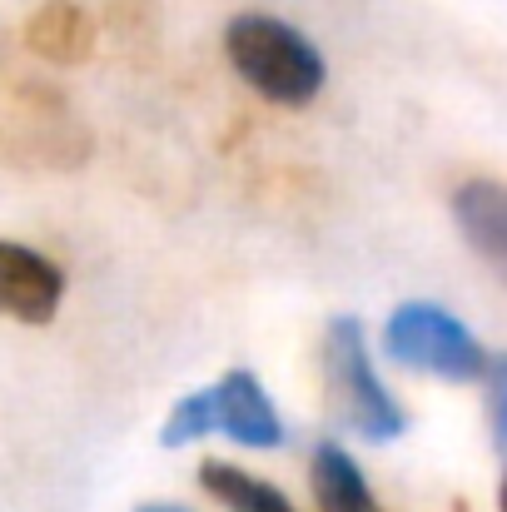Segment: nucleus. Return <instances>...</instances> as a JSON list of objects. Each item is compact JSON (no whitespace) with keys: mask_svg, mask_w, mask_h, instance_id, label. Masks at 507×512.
Instances as JSON below:
<instances>
[{"mask_svg":"<svg viewBox=\"0 0 507 512\" xmlns=\"http://www.w3.org/2000/svg\"><path fill=\"white\" fill-rule=\"evenodd\" d=\"M204 433H214V408H209V388L204 393H189V398H179L174 403V413H169L165 423V448H184V443H194V438H204Z\"/></svg>","mask_w":507,"mask_h":512,"instance_id":"9d476101","label":"nucleus"},{"mask_svg":"<svg viewBox=\"0 0 507 512\" xmlns=\"http://www.w3.org/2000/svg\"><path fill=\"white\" fill-rule=\"evenodd\" d=\"M229 65L274 105H309L324 90V55L309 35H299L289 20L274 15H239L224 30Z\"/></svg>","mask_w":507,"mask_h":512,"instance_id":"f257e3e1","label":"nucleus"},{"mask_svg":"<svg viewBox=\"0 0 507 512\" xmlns=\"http://www.w3.org/2000/svg\"><path fill=\"white\" fill-rule=\"evenodd\" d=\"M309 478H314V503H319V512H383L378 498H373V488H368V478H363V468L338 443H319L314 448Z\"/></svg>","mask_w":507,"mask_h":512,"instance_id":"6e6552de","label":"nucleus"},{"mask_svg":"<svg viewBox=\"0 0 507 512\" xmlns=\"http://www.w3.org/2000/svg\"><path fill=\"white\" fill-rule=\"evenodd\" d=\"M453 219L473 254L507 284V184L498 179H468L453 194Z\"/></svg>","mask_w":507,"mask_h":512,"instance_id":"423d86ee","label":"nucleus"},{"mask_svg":"<svg viewBox=\"0 0 507 512\" xmlns=\"http://www.w3.org/2000/svg\"><path fill=\"white\" fill-rule=\"evenodd\" d=\"M25 45H30L35 55L55 60V65H80V60L95 50V25H90V15H85L80 5L50 0V5H40V10L30 15Z\"/></svg>","mask_w":507,"mask_h":512,"instance_id":"0eeeda50","label":"nucleus"},{"mask_svg":"<svg viewBox=\"0 0 507 512\" xmlns=\"http://www.w3.org/2000/svg\"><path fill=\"white\" fill-rule=\"evenodd\" d=\"M488 373H493V403H488V413H493V438L507 448V358H498Z\"/></svg>","mask_w":507,"mask_h":512,"instance_id":"9b49d317","label":"nucleus"},{"mask_svg":"<svg viewBox=\"0 0 507 512\" xmlns=\"http://www.w3.org/2000/svg\"><path fill=\"white\" fill-rule=\"evenodd\" d=\"M65 299V274L45 254L0 239V314L20 324H50Z\"/></svg>","mask_w":507,"mask_h":512,"instance_id":"20e7f679","label":"nucleus"},{"mask_svg":"<svg viewBox=\"0 0 507 512\" xmlns=\"http://www.w3.org/2000/svg\"><path fill=\"white\" fill-rule=\"evenodd\" d=\"M498 512H507V473H503V488H498Z\"/></svg>","mask_w":507,"mask_h":512,"instance_id":"ddd939ff","label":"nucleus"},{"mask_svg":"<svg viewBox=\"0 0 507 512\" xmlns=\"http://www.w3.org/2000/svg\"><path fill=\"white\" fill-rule=\"evenodd\" d=\"M135 512H189V508H174V503H145V508H135Z\"/></svg>","mask_w":507,"mask_h":512,"instance_id":"f8f14e48","label":"nucleus"},{"mask_svg":"<svg viewBox=\"0 0 507 512\" xmlns=\"http://www.w3.org/2000/svg\"><path fill=\"white\" fill-rule=\"evenodd\" d=\"M199 488L229 512H299L274 483L244 473L239 463H224V458H209L199 463Z\"/></svg>","mask_w":507,"mask_h":512,"instance_id":"1a4fd4ad","label":"nucleus"},{"mask_svg":"<svg viewBox=\"0 0 507 512\" xmlns=\"http://www.w3.org/2000/svg\"><path fill=\"white\" fill-rule=\"evenodd\" d=\"M209 408H214V433H224L244 448H279L284 443V418L249 368L224 373L209 388Z\"/></svg>","mask_w":507,"mask_h":512,"instance_id":"39448f33","label":"nucleus"},{"mask_svg":"<svg viewBox=\"0 0 507 512\" xmlns=\"http://www.w3.org/2000/svg\"><path fill=\"white\" fill-rule=\"evenodd\" d=\"M324 388H329L334 418L363 443H393L408 428L398 398L383 388V378L368 358L358 319H334L324 334Z\"/></svg>","mask_w":507,"mask_h":512,"instance_id":"f03ea898","label":"nucleus"},{"mask_svg":"<svg viewBox=\"0 0 507 512\" xmlns=\"http://www.w3.org/2000/svg\"><path fill=\"white\" fill-rule=\"evenodd\" d=\"M383 348L393 363H403L413 373L448 378V383H478L493 368L488 348L468 334V324H458L448 309L423 304V299L393 309V319L383 329Z\"/></svg>","mask_w":507,"mask_h":512,"instance_id":"7ed1b4c3","label":"nucleus"}]
</instances>
